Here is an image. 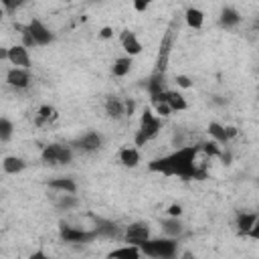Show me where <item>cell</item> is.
I'll return each instance as SVG.
<instances>
[{"label":"cell","mask_w":259,"mask_h":259,"mask_svg":"<svg viewBox=\"0 0 259 259\" xmlns=\"http://www.w3.org/2000/svg\"><path fill=\"white\" fill-rule=\"evenodd\" d=\"M142 255V249L140 245H127V247H121V249H115L109 253V257H123V259H138Z\"/></svg>","instance_id":"obj_16"},{"label":"cell","mask_w":259,"mask_h":259,"mask_svg":"<svg viewBox=\"0 0 259 259\" xmlns=\"http://www.w3.org/2000/svg\"><path fill=\"white\" fill-rule=\"evenodd\" d=\"M142 253L148 257H174L176 255V243L172 239H148L140 245Z\"/></svg>","instance_id":"obj_4"},{"label":"cell","mask_w":259,"mask_h":259,"mask_svg":"<svg viewBox=\"0 0 259 259\" xmlns=\"http://www.w3.org/2000/svg\"><path fill=\"white\" fill-rule=\"evenodd\" d=\"M10 136H12V123L6 117H2L0 119V140L6 142V140H10Z\"/></svg>","instance_id":"obj_27"},{"label":"cell","mask_w":259,"mask_h":259,"mask_svg":"<svg viewBox=\"0 0 259 259\" xmlns=\"http://www.w3.org/2000/svg\"><path fill=\"white\" fill-rule=\"evenodd\" d=\"M154 107H156V113L160 117H168L172 113V107L168 105V101H154Z\"/></svg>","instance_id":"obj_28"},{"label":"cell","mask_w":259,"mask_h":259,"mask_svg":"<svg viewBox=\"0 0 259 259\" xmlns=\"http://www.w3.org/2000/svg\"><path fill=\"white\" fill-rule=\"evenodd\" d=\"M255 28H257V30H259V18H257V20H255Z\"/></svg>","instance_id":"obj_39"},{"label":"cell","mask_w":259,"mask_h":259,"mask_svg":"<svg viewBox=\"0 0 259 259\" xmlns=\"http://www.w3.org/2000/svg\"><path fill=\"white\" fill-rule=\"evenodd\" d=\"M57 115L59 113H57V109L53 105H40L38 111H36V115H34V123L40 125V127H45V125L53 123L57 119Z\"/></svg>","instance_id":"obj_12"},{"label":"cell","mask_w":259,"mask_h":259,"mask_svg":"<svg viewBox=\"0 0 259 259\" xmlns=\"http://www.w3.org/2000/svg\"><path fill=\"white\" fill-rule=\"evenodd\" d=\"M184 18H186V24H188L190 28H200L202 22H204V14H202V10H198V8H188V10L184 12Z\"/></svg>","instance_id":"obj_19"},{"label":"cell","mask_w":259,"mask_h":259,"mask_svg":"<svg viewBox=\"0 0 259 259\" xmlns=\"http://www.w3.org/2000/svg\"><path fill=\"white\" fill-rule=\"evenodd\" d=\"M119 160H121L123 166H127V168H136L138 162H140V154H138L136 148H123V150L119 152Z\"/></svg>","instance_id":"obj_17"},{"label":"cell","mask_w":259,"mask_h":259,"mask_svg":"<svg viewBox=\"0 0 259 259\" xmlns=\"http://www.w3.org/2000/svg\"><path fill=\"white\" fill-rule=\"evenodd\" d=\"M26 30L34 36L36 45H49V42L53 40V32H51L40 20H30L28 26H26Z\"/></svg>","instance_id":"obj_8"},{"label":"cell","mask_w":259,"mask_h":259,"mask_svg":"<svg viewBox=\"0 0 259 259\" xmlns=\"http://www.w3.org/2000/svg\"><path fill=\"white\" fill-rule=\"evenodd\" d=\"M105 111H107L109 117L119 119L121 115H125V101H119L117 97H109L105 101Z\"/></svg>","instance_id":"obj_15"},{"label":"cell","mask_w":259,"mask_h":259,"mask_svg":"<svg viewBox=\"0 0 259 259\" xmlns=\"http://www.w3.org/2000/svg\"><path fill=\"white\" fill-rule=\"evenodd\" d=\"M40 158H42L45 164L55 166V164H69L73 156H71V150H69L67 146H61V144H49V146L42 148Z\"/></svg>","instance_id":"obj_5"},{"label":"cell","mask_w":259,"mask_h":259,"mask_svg":"<svg viewBox=\"0 0 259 259\" xmlns=\"http://www.w3.org/2000/svg\"><path fill=\"white\" fill-rule=\"evenodd\" d=\"M75 204H77L75 198H63V200L59 202V206H65V208H67V206H75Z\"/></svg>","instance_id":"obj_35"},{"label":"cell","mask_w":259,"mask_h":259,"mask_svg":"<svg viewBox=\"0 0 259 259\" xmlns=\"http://www.w3.org/2000/svg\"><path fill=\"white\" fill-rule=\"evenodd\" d=\"M6 81H8L12 87H16V89H24V87H28V83H30V75H28L26 69H22V67H14V69L8 71Z\"/></svg>","instance_id":"obj_10"},{"label":"cell","mask_w":259,"mask_h":259,"mask_svg":"<svg viewBox=\"0 0 259 259\" xmlns=\"http://www.w3.org/2000/svg\"><path fill=\"white\" fill-rule=\"evenodd\" d=\"M227 136H229V140H231V138H235V136H237V127L229 125V127H227Z\"/></svg>","instance_id":"obj_38"},{"label":"cell","mask_w":259,"mask_h":259,"mask_svg":"<svg viewBox=\"0 0 259 259\" xmlns=\"http://www.w3.org/2000/svg\"><path fill=\"white\" fill-rule=\"evenodd\" d=\"M49 186H51V188H55V190L69 192V194H73V192L77 190V184H75L71 178H55V180H51V182H49Z\"/></svg>","instance_id":"obj_22"},{"label":"cell","mask_w":259,"mask_h":259,"mask_svg":"<svg viewBox=\"0 0 259 259\" xmlns=\"http://www.w3.org/2000/svg\"><path fill=\"white\" fill-rule=\"evenodd\" d=\"M241 20V16H239V12L237 10H233V8H223V12H221V24L223 26H235L237 22Z\"/></svg>","instance_id":"obj_24"},{"label":"cell","mask_w":259,"mask_h":259,"mask_svg":"<svg viewBox=\"0 0 259 259\" xmlns=\"http://www.w3.org/2000/svg\"><path fill=\"white\" fill-rule=\"evenodd\" d=\"M111 34H113V30H111L109 26H103V28H101V36H103V38H109Z\"/></svg>","instance_id":"obj_37"},{"label":"cell","mask_w":259,"mask_h":259,"mask_svg":"<svg viewBox=\"0 0 259 259\" xmlns=\"http://www.w3.org/2000/svg\"><path fill=\"white\" fill-rule=\"evenodd\" d=\"M176 83H178L180 87H184V89H188V87L192 85V83H190V79H188L186 75H178V77H176Z\"/></svg>","instance_id":"obj_32"},{"label":"cell","mask_w":259,"mask_h":259,"mask_svg":"<svg viewBox=\"0 0 259 259\" xmlns=\"http://www.w3.org/2000/svg\"><path fill=\"white\" fill-rule=\"evenodd\" d=\"M121 47L127 53V57H134V55L142 53V45H140V40L136 38V34L132 30H123L121 32Z\"/></svg>","instance_id":"obj_11"},{"label":"cell","mask_w":259,"mask_h":259,"mask_svg":"<svg viewBox=\"0 0 259 259\" xmlns=\"http://www.w3.org/2000/svg\"><path fill=\"white\" fill-rule=\"evenodd\" d=\"M97 235H105V237H117V227L115 223L111 221H103V219H97V229H95Z\"/></svg>","instance_id":"obj_23"},{"label":"cell","mask_w":259,"mask_h":259,"mask_svg":"<svg viewBox=\"0 0 259 259\" xmlns=\"http://www.w3.org/2000/svg\"><path fill=\"white\" fill-rule=\"evenodd\" d=\"M176 34H178V16H174V18L170 20L166 32L162 34L160 49H158V57H156V65H154V73H166L168 61H170V51H172V47H174Z\"/></svg>","instance_id":"obj_2"},{"label":"cell","mask_w":259,"mask_h":259,"mask_svg":"<svg viewBox=\"0 0 259 259\" xmlns=\"http://www.w3.org/2000/svg\"><path fill=\"white\" fill-rule=\"evenodd\" d=\"M2 4H4V8H6L8 12H14L18 6L24 4V0H2Z\"/></svg>","instance_id":"obj_30"},{"label":"cell","mask_w":259,"mask_h":259,"mask_svg":"<svg viewBox=\"0 0 259 259\" xmlns=\"http://www.w3.org/2000/svg\"><path fill=\"white\" fill-rule=\"evenodd\" d=\"M198 156V148L196 146H184V148H178L176 152L164 156V158H156L150 162V170L152 172H160L164 176H180L184 180H202L206 176H202L196 166H194V160Z\"/></svg>","instance_id":"obj_1"},{"label":"cell","mask_w":259,"mask_h":259,"mask_svg":"<svg viewBox=\"0 0 259 259\" xmlns=\"http://www.w3.org/2000/svg\"><path fill=\"white\" fill-rule=\"evenodd\" d=\"M130 69H132V57H119V59H115V63L111 67V73L115 77H123V75L130 73Z\"/></svg>","instance_id":"obj_20"},{"label":"cell","mask_w":259,"mask_h":259,"mask_svg":"<svg viewBox=\"0 0 259 259\" xmlns=\"http://www.w3.org/2000/svg\"><path fill=\"white\" fill-rule=\"evenodd\" d=\"M12 65L16 67H22V69H28L30 67V57H28V51L24 45H14L8 49V57H6Z\"/></svg>","instance_id":"obj_9"},{"label":"cell","mask_w":259,"mask_h":259,"mask_svg":"<svg viewBox=\"0 0 259 259\" xmlns=\"http://www.w3.org/2000/svg\"><path fill=\"white\" fill-rule=\"evenodd\" d=\"M257 217H259L257 212H241V214L237 217V231H239L241 235H249V231L253 229Z\"/></svg>","instance_id":"obj_14"},{"label":"cell","mask_w":259,"mask_h":259,"mask_svg":"<svg viewBox=\"0 0 259 259\" xmlns=\"http://www.w3.org/2000/svg\"><path fill=\"white\" fill-rule=\"evenodd\" d=\"M257 99H259V95H257Z\"/></svg>","instance_id":"obj_40"},{"label":"cell","mask_w":259,"mask_h":259,"mask_svg":"<svg viewBox=\"0 0 259 259\" xmlns=\"http://www.w3.org/2000/svg\"><path fill=\"white\" fill-rule=\"evenodd\" d=\"M200 150L206 154V156H219V148L214 142H206V144H200Z\"/></svg>","instance_id":"obj_29"},{"label":"cell","mask_w":259,"mask_h":259,"mask_svg":"<svg viewBox=\"0 0 259 259\" xmlns=\"http://www.w3.org/2000/svg\"><path fill=\"white\" fill-rule=\"evenodd\" d=\"M2 166H4V172H8V174H18V172H22L24 170V160L22 158H16V156H6L4 158V162H2Z\"/></svg>","instance_id":"obj_18"},{"label":"cell","mask_w":259,"mask_h":259,"mask_svg":"<svg viewBox=\"0 0 259 259\" xmlns=\"http://www.w3.org/2000/svg\"><path fill=\"white\" fill-rule=\"evenodd\" d=\"M160 127H162L160 117L154 115V111L146 107V109L142 111V117H140V130H138V134H136V146H144L146 142L154 140V138L158 136Z\"/></svg>","instance_id":"obj_3"},{"label":"cell","mask_w":259,"mask_h":259,"mask_svg":"<svg viewBox=\"0 0 259 259\" xmlns=\"http://www.w3.org/2000/svg\"><path fill=\"white\" fill-rule=\"evenodd\" d=\"M95 235H97L95 231H93V233H87V231H83V229H73V227H67V225L61 227V237H63L67 243H89Z\"/></svg>","instance_id":"obj_7"},{"label":"cell","mask_w":259,"mask_h":259,"mask_svg":"<svg viewBox=\"0 0 259 259\" xmlns=\"http://www.w3.org/2000/svg\"><path fill=\"white\" fill-rule=\"evenodd\" d=\"M134 107H136V105H134V101H132V99H130V101H125V115H132V113H134Z\"/></svg>","instance_id":"obj_36"},{"label":"cell","mask_w":259,"mask_h":259,"mask_svg":"<svg viewBox=\"0 0 259 259\" xmlns=\"http://www.w3.org/2000/svg\"><path fill=\"white\" fill-rule=\"evenodd\" d=\"M164 231H166L168 235H180V231H182V225H180L178 217H172L170 221H166V223H164Z\"/></svg>","instance_id":"obj_26"},{"label":"cell","mask_w":259,"mask_h":259,"mask_svg":"<svg viewBox=\"0 0 259 259\" xmlns=\"http://www.w3.org/2000/svg\"><path fill=\"white\" fill-rule=\"evenodd\" d=\"M180 212H182V206H180V204H172V206L168 208V214H170V217H180Z\"/></svg>","instance_id":"obj_33"},{"label":"cell","mask_w":259,"mask_h":259,"mask_svg":"<svg viewBox=\"0 0 259 259\" xmlns=\"http://www.w3.org/2000/svg\"><path fill=\"white\" fill-rule=\"evenodd\" d=\"M148 239H150V227L146 223H132L125 229V241L132 245H142Z\"/></svg>","instance_id":"obj_6"},{"label":"cell","mask_w":259,"mask_h":259,"mask_svg":"<svg viewBox=\"0 0 259 259\" xmlns=\"http://www.w3.org/2000/svg\"><path fill=\"white\" fill-rule=\"evenodd\" d=\"M134 2V8L138 10V12H144L150 4H152V0H132Z\"/></svg>","instance_id":"obj_31"},{"label":"cell","mask_w":259,"mask_h":259,"mask_svg":"<svg viewBox=\"0 0 259 259\" xmlns=\"http://www.w3.org/2000/svg\"><path fill=\"white\" fill-rule=\"evenodd\" d=\"M75 144H77V148L83 150V152H93V150H97V148L101 146V138H99V134H95V132H87V134L81 136Z\"/></svg>","instance_id":"obj_13"},{"label":"cell","mask_w":259,"mask_h":259,"mask_svg":"<svg viewBox=\"0 0 259 259\" xmlns=\"http://www.w3.org/2000/svg\"><path fill=\"white\" fill-rule=\"evenodd\" d=\"M249 235H251L253 239H257V241H259V217H257V221H255V225H253V229L249 231Z\"/></svg>","instance_id":"obj_34"},{"label":"cell","mask_w":259,"mask_h":259,"mask_svg":"<svg viewBox=\"0 0 259 259\" xmlns=\"http://www.w3.org/2000/svg\"><path fill=\"white\" fill-rule=\"evenodd\" d=\"M168 105L172 107V111H182V109H186V99L180 95V93H176V91H168Z\"/></svg>","instance_id":"obj_25"},{"label":"cell","mask_w":259,"mask_h":259,"mask_svg":"<svg viewBox=\"0 0 259 259\" xmlns=\"http://www.w3.org/2000/svg\"><path fill=\"white\" fill-rule=\"evenodd\" d=\"M206 132H208V136L214 138L219 144H225V142L229 140V136H227V127L221 125V123H217V121H210L208 127H206Z\"/></svg>","instance_id":"obj_21"}]
</instances>
